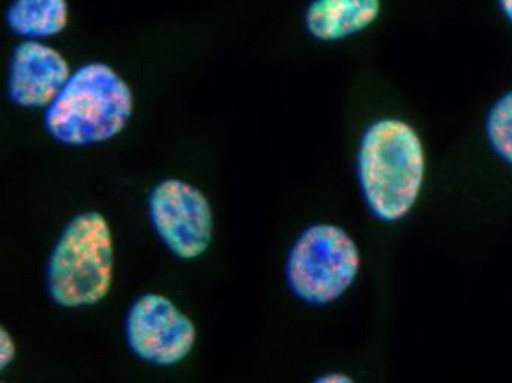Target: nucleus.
<instances>
[{"label": "nucleus", "instance_id": "f03ea898", "mask_svg": "<svg viewBox=\"0 0 512 383\" xmlns=\"http://www.w3.org/2000/svg\"><path fill=\"white\" fill-rule=\"evenodd\" d=\"M133 114L128 84L101 62L71 74L55 101L46 108V132L59 143L86 146L105 142L126 129Z\"/></svg>", "mask_w": 512, "mask_h": 383}, {"label": "nucleus", "instance_id": "7ed1b4c3", "mask_svg": "<svg viewBox=\"0 0 512 383\" xmlns=\"http://www.w3.org/2000/svg\"><path fill=\"white\" fill-rule=\"evenodd\" d=\"M114 272V244L108 221L90 211L68 223L52 249L48 291L56 304L76 308L98 304Z\"/></svg>", "mask_w": 512, "mask_h": 383}, {"label": "nucleus", "instance_id": "f8f14e48", "mask_svg": "<svg viewBox=\"0 0 512 383\" xmlns=\"http://www.w3.org/2000/svg\"><path fill=\"white\" fill-rule=\"evenodd\" d=\"M502 14L512 24V0H498Z\"/></svg>", "mask_w": 512, "mask_h": 383}, {"label": "nucleus", "instance_id": "ddd939ff", "mask_svg": "<svg viewBox=\"0 0 512 383\" xmlns=\"http://www.w3.org/2000/svg\"><path fill=\"white\" fill-rule=\"evenodd\" d=\"M342 376L339 375H327L323 378L318 379V382H349V379H340Z\"/></svg>", "mask_w": 512, "mask_h": 383}, {"label": "nucleus", "instance_id": "423d86ee", "mask_svg": "<svg viewBox=\"0 0 512 383\" xmlns=\"http://www.w3.org/2000/svg\"><path fill=\"white\" fill-rule=\"evenodd\" d=\"M126 336L137 357L156 366H173L189 356L196 328L168 298L149 294L131 305Z\"/></svg>", "mask_w": 512, "mask_h": 383}, {"label": "nucleus", "instance_id": "f257e3e1", "mask_svg": "<svg viewBox=\"0 0 512 383\" xmlns=\"http://www.w3.org/2000/svg\"><path fill=\"white\" fill-rule=\"evenodd\" d=\"M426 177L423 142L410 124L396 118L365 130L358 151V179L373 216L383 223L404 219Z\"/></svg>", "mask_w": 512, "mask_h": 383}, {"label": "nucleus", "instance_id": "0eeeda50", "mask_svg": "<svg viewBox=\"0 0 512 383\" xmlns=\"http://www.w3.org/2000/svg\"><path fill=\"white\" fill-rule=\"evenodd\" d=\"M70 65L49 46L27 40L12 54L8 68V96L23 108H48L70 80Z\"/></svg>", "mask_w": 512, "mask_h": 383}, {"label": "nucleus", "instance_id": "9d476101", "mask_svg": "<svg viewBox=\"0 0 512 383\" xmlns=\"http://www.w3.org/2000/svg\"><path fill=\"white\" fill-rule=\"evenodd\" d=\"M486 136L499 158L512 165V90L490 108Z\"/></svg>", "mask_w": 512, "mask_h": 383}, {"label": "nucleus", "instance_id": "6e6552de", "mask_svg": "<svg viewBox=\"0 0 512 383\" xmlns=\"http://www.w3.org/2000/svg\"><path fill=\"white\" fill-rule=\"evenodd\" d=\"M380 9V0H312L305 26L315 39L336 42L370 27Z\"/></svg>", "mask_w": 512, "mask_h": 383}, {"label": "nucleus", "instance_id": "9b49d317", "mask_svg": "<svg viewBox=\"0 0 512 383\" xmlns=\"http://www.w3.org/2000/svg\"><path fill=\"white\" fill-rule=\"evenodd\" d=\"M15 351H17V348H15L11 335H9L8 330L2 328L0 330V366H2V369H5L14 360Z\"/></svg>", "mask_w": 512, "mask_h": 383}, {"label": "nucleus", "instance_id": "20e7f679", "mask_svg": "<svg viewBox=\"0 0 512 383\" xmlns=\"http://www.w3.org/2000/svg\"><path fill=\"white\" fill-rule=\"evenodd\" d=\"M359 269L361 254L348 232L334 224H314L287 255V285L299 300L326 305L354 285Z\"/></svg>", "mask_w": 512, "mask_h": 383}, {"label": "nucleus", "instance_id": "39448f33", "mask_svg": "<svg viewBox=\"0 0 512 383\" xmlns=\"http://www.w3.org/2000/svg\"><path fill=\"white\" fill-rule=\"evenodd\" d=\"M149 219L165 247L181 260L204 254L212 238V211L204 193L171 179L159 183L148 201Z\"/></svg>", "mask_w": 512, "mask_h": 383}, {"label": "nucleus", "instance_id": "1a4fd4ad", "mask_svg": "<svg viewBox=\"0 0 512 383\" xmlns=\"http://www.w3.org/2000/svg\"><path fill=\"white\" fill-rule=\"evenodd\" d=\"M6 24L30 39L56 36L68 24L67 0H14L6 11Z\"/></svg>", "mask_w": 512, "mask_h": 383}]
</instances>
